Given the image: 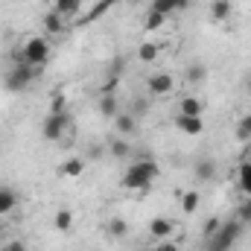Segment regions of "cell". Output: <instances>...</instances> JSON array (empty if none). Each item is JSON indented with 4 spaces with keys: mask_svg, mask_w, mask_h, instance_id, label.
I'll use <instances>...</instances> for the list:
<instances>
[{
    "mask_svg": "<svg viewBox=\"0 0 251 251\" xmlns=\"http://www.w3.org/2000/svg\"><path fill=\"white\" fill-rule=\"evenodd\" d=\"M158 164L152 161V158H140V161H134V164H128L123 173V178H120V184L126 190H149L152 187V181L158 178Z\"/></svg>",
    "mask_w": 251,
    "mask_h": 251,
    "instance_id": "1",
    "label": "cell"
},
{
    "mask_svg": "<svg viewBox=\"0 0 251 251\" xmlns=\"http://www.w3.org/2000/svg\"><path fill=\"white\" fill-rule=\"evenodd\" d=\"M50 53H53L50 38H44V35H32V38H26L24 47L12 56V62H26V64H32L35 70H41L44 64L50 62Z\"/></svg>",
    "mask_w": 251,
    "mask_h": 251,
    "instance_id": "2",
    "label": "cell"
},
{
    "mask_svg": "<svg viewBox=\"0 0 251 251\" xmlns=\"http://www.w3.org/2000/svg\"><path fill=\"white\" fill-rule=\"evenodd\" d=\"M35 67L26 62H15L9 70H6V76H3V88L9 91V94H24L32 82H35Z\"/></svg>",
    "mask_w": 251,
    "mask_h": 251,
    "instance_id": "3",
    "label": "cell"
},
{
    "mask_svg": "<svg viewBox=\"0 0 251 251\" xmlns=\"http://www.w3.org/2000/svg\"><path fill=\"white\" fill-rule=\"evenodd\" d=\"M240 234H243V222L240 219H225L222 228L207 240V251H231L234 243L240 240Z\"/></svg>",
    "mask_w": 251,
    "mask_h": 251,
    "instance_id": "4",
    "label": "cell"
},
{
    "mask_svg": "<svg viewBox=\"0 0 251 251\" xmlns=\"http://www.w3.org/2000/svg\"><path fill=\"white\" fill-rule=\"evenodd\" d=\"M67 128H70V114L67 111H62V114H47L44 123H41V134H44V140L59 143Z\"/></svg>",
    "mask_w": 251,
    "mask_h": 251,
    "instance_id": "5",
    "label": "cell"
},
{
    "mask_svg": "<svg viewBox=\"0 0 251 251\" xmlns=\"http://www.w3.org/2000/svg\"><path fill=\"white\" fill-rule=\"evenodd\" d=\"M173 88H176L173 73L158 70V73H149V76H146V91H149V97H170Z\"/></svg>",
    "mask_w": 251,
    "mask_h": 251,
    "instance_id": "6",
    "label": "cell"
},
{
    "mask_svg": "<svg viewBox=\"0 0 251 251\" xmlns=\"http://www.w3.org/2000/svg\"><path fill=\"white\" fill-rule=\"evenodd\" d=\"M173 234H176V222L170 219V216H155V219H149V237L152 240H173Z\"/></svg>",
    "mask_w": 251,
    "mask_h": 251,
    "instance_id": "7",
    "label": "cell"
},
{
    "mask_svg": "<svg viewBox=\"0 0 251 251\" xmlns=\"http://www.w3.org/2000/svg\"><path fill=\"white\" fill-rule=\"evenodd\" d=\"M173 126H176L178 131L190 134V137H199V134L204 131V120H201V117H193V114H176V117H173Z\"/></svg>",
    "mask_w": 251,
    "mask_h": 251,
    "instance_id": "8",
    "label": "cell"
},
{
    "mask_svg": "<svg viewBox=\"0 0 251 251\" xmlns=\"http://www.w3.org/2000/svg\"><path fill=\"white\" fill-rule=\"evenodd\" d=\"M41 26H44V32H47L50 38H56V35H62V32H64V26H67V24H64V18L59 15V12H53V9H50V12H44Z\"/></svg>",
    "mask_w": 251,
    "mask_h": 251,
    "instance_id": "9",
    "label": "cell"
},
{
    "mask_svg": "<svg viewBox=\"0 0 251 251\" xmlns=\"http://www.w3.org/2000/svg\"><path fill=\"white\" fill-rule=\"evenodd\" d=\"M111 123H114V128H117V134H120V137H131V134L137 131V117H134V114H128V111H126V114L120 111Z\"/></svg>",
    "mask_w": 251,
    "mask_h": 251,
    "instance_id": "10",
    "label": "cell"
},
{
    "mask_svg": "<svg viewBox=\"0 0 251 251\" xmlns=\"http://www.w3.org/2000/svg\"><path fill=\"white\" fill-rule=\"evenodd\" d=\"M193 176H196L199 181H210V178L216 176V161H213V158H199V161L193 164Z\"/></svg>",
    "mask_w": 251,
    "mask_h": 251,
    "instance_id": "11",
    "label": "cell"
},
{
    "mask_svg": "<svg viewBox=\"0 0 251 251\" xmlns=\"http://www.w3.org/2000/svg\"><path fill=\"white\" fill-rule=\"evenodd\" d=\"M100 114L102 117H108V120H114L117 114H120V105H117V97L114 94H100Z\"/></svg>",
    "mask_w": 251,
    "mask_h": 251,
    "instance_id": "12",
    "label": "cell"
},
{
    "mask_svg": "<svg viewBox=\"0 0 251 251\" xmlns=\"http://www.w3.org/2000/svg\"><path fill=\"white\" fill-rule=\"evenodd\" d=\"M53 12H59L64 21L67 18H76L79 15V9H82V0H53V6H50Z\"/></svg>",
    "mask_w": 251,
    "mask_h": 251,
    "instance_id": "13",
    "label": "cell"
},
{
    "mask_svg": "<svg viewBox=\"0 0 251 251\" xmlns=\"http://www.w3.org/2000/svg\"><path fill=\"white\" fill-rule=\"evenodd\" d=\"M59 173H62L64 178H79L82 173H85V161L82 158H67V161H62V167H59Z\"/></svg>",
    "mask_w": 251,
    "mask_h": 251,
    "instance_id": "14",
    "label": "cell"
},
{
    "mask_svg": "<svg viewBox=\"0 0 251 251\" xmlns=\"http://www.w3.org/2000/svg\"><path fill=\"white\" fill-rule=\"evenodd\" d=\"M204 111V102L199 97H181L178 100V114H193V117H201Z\"/></svg>",
    "mask_w": 251,
    "mask_h": 251,
    "instance_id": "15",
    "label": "cell"
},
{
    "mask_svg": "<svg viewBox=\"0 0 251 251\" xmlns=\"http://www.w3.org/2000/svg\"><path fill=\"white\" fill-rule=\"evenodd\" d=\"M237 187L243 196H251V164L249 161H240L237 167Z\"/></svg>",
    "mask_w": 251,
    "mask_h": 251,
    "instance_id": "16",
    "label": "cell"
},
{
    "mask_svg": "<svg viewBox=\"0 0 251 251\" xmlns=\"http://www.w3.org/2000/svg\"><path fill=\"white\" fill-rule=\"evenodd\" d=\"M53 228L56 231H70L73 228V210H67V207H59L56 213H53Z\"/></svg>",
    "mask_w": 251,
    "mask_h": 251,
    "instance_id": "17",
    "label": "cell"
},
{
    "mask_svg": "<svg viewBox=\"0 0 251 251\" xmlns=\"http://www.w3.org/2000/svg\"><path fill=\"white\" fill-rule=\"evenodd\" d=\"M15 207H18V196H15V190L0 187V216H9Z\"/></svg>",
    "mask_w": 251,
    "mask_h": 251,
    "instance_id": "18",
    "label": "cell"
},
{
    "mask_svg": "<svg viewBox=\"0 0 251 251\" xmlns=\"http://www.w3.org/2000/svg\"><path fill=\"white\" fill-rule=\"evenodd\" d=\"M105 231H108V237H114V240H123L126 234H128V222H126V219H120V216H114V219H108Z\"/></svg>",
    "mask_w": 251,
    "mask_h": 251,
    "instance_id": "19",
    "label": "cell"
},
{
    "mask_svg": "<svg viewBox=\"0 0 251 251\" xmlns=\"http://www.w3.org/2000/svg\"><path fill=\"white\" fill-rule=\"evenodd\" d=\"M210 18L213 21H228L231 18V0H213L210 3Z\"/></svg>",
    "mask_w": 251,
    "mask_h": 251,
    "instance_id": "20",
    "label": "cell"
},
{
    "mask_svg": "<svg viewBox=\"0 0 251 251\" xmlns=\"http://www.w3.org/2000/svg\"><path fill=\"white\" fill-rule=\"evenodd\" d=\"M158 53H161V47H158V44H152V41H143V44H140V47H137V59H140V62H155V59H158Z\"/></svg>",
    "mask_w": 251,
    "mask_h": 251,
    "instance_id": "21",
    "label": "cell"
},
{
    "mask_svg": "<svg viewBox=\"0 0 251 251\" xmlns=\"http://www.w3.org/2000/svg\"><path fill=\"white\" fill-rule=\"evenodd\" d=\"M234 134H237V140H240V143H249V140H251V114H243V117L237 120Z\"/></svg>",
    "mask_w": 251,
    "mask_h": 251,
    "instance_id": "22",
    "label": "cell"
},
{
    "mask_svg": "<svg viewBox=\"0 0 251 251\" xmlns=\"http://www.w3.org/2000/svg\"><path fill=\"white\" fill-rule=\"evenodd\" d=\"M199 201H201V199H199V193H196V190L181 193V210H184L187 216H193V213L199 210Z\"/></svg>",
    "mask_w": 251,
    "mask_h": 251,
    "instance_id": "23",
    "label": "cell"
},
{
    "mask_svg": "<svg viewBox=\"0 0 251 251\" xmlns=\"http://www.w3.org/2000/svg\"><path fill=\"white\" fill-rule=\"evenodd\" d=\"M114 3H117V0H97V6H94V9H91L85 18H82V24H91V21H97V18H100V15H105V12H108Z\"/></svg>",
    "mask_w": 251,
    "mask_h": 251,
    "instance_id": "24",
    "label": "cell"
},
{
    "mask_svg": "<svg viewBox=\"0 0 251 251\" xmlns=\"http://www.w3.org/2000/svg\"><path fill=\"white\" fill-rule=\"evenodd\" d=\"M184 79H187L190 85H199V82H204V79H207V67H204V64H190L187 73H184Z\"/></svg>",
    "mask_w": 251,
    "mask_h": 251,
    "instance_id": "25",
    "label": "cell"
},
{
    "mask_svg": "<svg viewBox=\"0 0 251 251\" xmlns=\"http://www.w3.org/2000/svg\"><path fill=\"white\" fill-rule=\"evenodd\" d=\"M111 155H114V158H128V155H131V143H128V137H117V140H111Z\"/></svg>",
    "mask_w": 251,
    "mask_h": 251,
    "instance_id": "26",
    "label": "cell"
},
{
    "mask_svg": "<svg viewBox=\"0 0 251 251\" xmlns=\"http://www.w3.org/2000/svg\"><path fill=\"white\" fill-rule=\"evenodd\" d=\"M164 24H167V18L158 15V12H149V15L143 18V29H146V32H155V29H161Z\"/></svg>",
    "mask_w": 251,
    "mask_h": 251,
    "instance_id": "27",
    "label": "cell"
},
{
    "mask_svg": "<svg viewBox=\"0 0 251 251\" xmlns=\"http://www.w3.org/2000/svg\"><path fill=\"white\" fill-rule=\"evenodd\" d=\"M149 12H158V15L170 18L176 9H173V0H152V3H149Z\"/></svg>",
    "mask_w": 251,
    "mask_h": 251,
    "instance_id": "28",
    "label": "cell"
},
{
    "mask_svg": "<svg viewBox=\"0 0 251 251\" xmlns=\"http://www.w3.org/2000/svg\"><path fill=\"white\" fill-rule=\"evenodd\" d=\"M237 219H240L243 225L251 222V196H243V201H240V207H237Z\"/></svg>",
    "mask_w": 251,
    "mask_h": 251,
    "instance_id": "29",
    "label": "cell"
},
{
    "mask_svg": "<svg viewBox=\"0 0 251 251\" xmlns=\"http://www.w3.org/2000/svg\"><path fill=\"white\" fill-rule=\"evenodd\" d=\"M219 228H222V219H219V216H210V219L204 222V231H201V234H204V240H210Z\"/></svg>",
    "mask_w": 251,
    "mask_h": 251,
    "instance_id": "30",
    "label": "cell"
},
{
    "mask_svg": "<svg viewBox=\"0 0 251 251\" xmlns=\"http://www.w3.org/2000/svg\"><path fill=\"white\" fill-rule=\"evenodd\" d=\"M64 102H67V100H64L62 94H56V97L50 100V114H62V111H64Z\"/></svg>",
    "mask_w": 251,
    "mask_h": 251,
    "instance_id": "31",
    "label": "cell"
},
{
    "mask_svg": "<svg viewBox=\"0 0 251 251\" xmlns=\"http://www.w3.org/2000/svg\"><path fill=\"white\" fill-rule=\"evenodd\" d=\"M146 111H149V102H146V100H140V97H137V100H134V105H131V111H128V114H134V117H140V114H146Z\"/></svg>",
    "mask_w": 251,
    "mask_h": 251,
    "instance_id": "32",
    "label": "cell"
},
{
    "mask_svg": "<svg viewBox=\"0 0 251 251\" xmlns=\"http://www.w3.org/2000/svg\"><path fill=\"white\" fill-rule=\"evenodd\" d=\"M152 251H178V246H176L173 240H161V243H158Z\"/></svg>",
    "mask_w": 251,
    "mask_h": 251,
    "instance_id": "33",
    "label": "cell"
},
{
    "mask_svg": "<svg viewBox=\"0 0 251 251\" xmlns=\"http://www.w3.org/2000/svg\"><path fill=\"white\" fill-rule=\"evenodd\" d=\"M0 251H26V246H24L21 240H9V243H6Z\"/></svg>",
    "mask_w": 251,
    "mask_h": 251,
    "instance_id": "34",
    "label": "cell"
},
{
    "mask_svg": "<svg viewBox=\"0 0 251 251\" xmlns=\"http://www.w3.org/2000/svg\"><path fill=\"white\" fill-rule=\"evenodd\" d=\"M187 6H190V0H173V9H176V12H184Z\"/></svg>",
    "mask_w": 251,
    "mask_h": 251,
    "instance_id": "35",
    "label": "cell"
},
{
    "mask_svg": "<svg viewBox=\"0 0 251 251\" xmlns=\"http://www.w3.org/2000/svg\"><path fill=\"white\" fill-rule=\"evenodd\" d=\"M243 161H249V164H251V143L246 146V155H243Z\"/></svg>",
    "mask_w": 251,
    "mask_h": 251,
    "instance_id": "36",
    "label": "cell"
},
{
    "mask_svg": "<svg viewBox=\"0 0 251 251\" xmlns=\"http://www.w3.org/2000/svg\"><path fill=\"white\" fill-rule=\"evenodd\" d=\"M0 237H3V225H0Z\"/></svg>",
    "mask_w": 251,
    "mask_h": 251,
    "instance_id": "37",
    "label": "cell"
}]
</instances>
